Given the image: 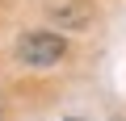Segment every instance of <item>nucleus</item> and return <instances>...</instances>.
<instances>
[{"instance_id": "nucleus-1", "label": "nucleus", "mask_w": 126, "mask_h": 121, "mask_svg": "<svg viewBox=\"0 0 126 121\" xmlns=\"http://www.w3.org/2000/svg\"><path fill=\"white\" fill-rule=\"evenodd\" d=\"M63 50H67V42H63V33H50V29H30L21 33L17 42V58L25 67H55Z\"/></svg>"}, {"instance_id": "nucleus-2", "label": "nucleus", "mask_w": 126, "mask_h": 121, "mask_svg": "<svg viewBox=\"0 0 126 121\" xmlns=\"http://www.w3.org/2000/svg\"><path fill=\"white\" fill-rule=\"evenodd\" d=\"M72 121H76V117H72Z\"/></svg>"}]
</instances>
